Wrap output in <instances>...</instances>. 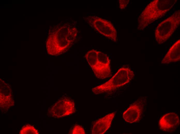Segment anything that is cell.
Here are the masks:
<instances>
[{
  "instance_id": "cell-1",
  "label": "cell",
  "mask_w": 180,
  "mask_h": 134,
  "mask_svg": "<svg viewBox=\"0 0 180 134\" xmlns=\"http://www.w3.org/2000/svg\"><path fill=\"white\" fill-rule=\"evenodd\" d=\"M78 32L75 27L68 23L51 29L46 43L48 54L58 56L68 51L76 40Z\"/></svg>"
},
{
  "instance_id": "cell-2",
  "label": "cell",
  "mask_w": 180,
  "mask_h": 134,
  "mask_svg": "<svg viewBox=\"0 0 180 134\" xmlns=\"http://www.w3.org/2000/svg\"><path fill=\"white\" fill-rule=\"evenodd\" d=\"M177 0H154L146 6L138 19V28L143 30L149 25L163 16Z\"/></svg>"
},
{
  "instance_id": "cell-3",
  "label": "cell",
  "mask_w": 180,
  "mask_h": 134,
  "mask_svg": "<svg viewBox=\"0 0 180 134\" xmlns=\"http://www.w3.org/2000/svg\"><path fill=\"white\" fill-rule=\"evenodd\" d=\"M134 76V72L129 68H121L109 80L93 88L92 91L95 94L114 91L129 83Z\"/></svg>"
},
{
  "instance_id": "cell-4",
  "label": "cell",
  "mask_w": 180,
  "mask_h": 134,
  "mask_svg": "<svg viewBox=\"0 0 180 134\" xmlns=\"http://www.w3.org/2000/svg\"><path fill=\"white\" fill-rule=\"evenodd\" d=\"M180 23V11L178 10L158 25L155 32L157 42L161 44L167 41L179 26Z\"/></svg>"
},
{
  "instance_id": "cell-5",
  "label": "cell",
  "mask_w": 180,
  "mask_h": 134,
  "mask_svg": "<svg viewBox=\"0 0 180 134\" xmlns=\"http://www.w3.org/2000/svg\"><path fill=\"white\" fill-rule=\"evenodd\" d=\"M85 20L91 27L101 34L113 41H116V30L110 21L94 15L88 16Z\"/></svg>"
},
{
  "instance_id": "cell-6",
  "label": "cell",
  "mask_w": 180,
  "mask_h": 134,
  "mask_svg": "<svg viewBox=\"0 0 180 134\" xmlns=\"http://www.w3.org/2000/svg\"><path fill=\"white\" fill-rule=\"evenodd\" d=\"M76 111L73 100L64 96L53 105L49 110V113L52 116L60 118L73 114Z\"/></svg>"
},
{
  "instance_id": "cell-7",
  "label": "cell",
  "mask_w": 180,
  "mask_h": 134,
  "mask_svg": "<svg viewBox=\"0 0 180 134\" xmlns=\"http://www.w3.org/2000/svg\"><path fill=\"white\" fill-rule=\"evenodd\" d=\"M97 60L94 70H93L96 77L103 79L111 77V72L110 60L104 53L98 51Z\"/></svg>"
},
{
  "instance_id": "cell-8",
  "label": "cell",
  "mask_w": 180,
  "mask_h": 134,
  "mask_svg": "<svg viewBox=\"0 0 180 134\" xmlns=\"http://www.w3.org/2000/svg\"><path fill=\"white\" fill-rule=\"evenodd\" d=\"M143 100H137L124 112L123 117L126 122L132 123L140 121L144 106Z\"/></svg>"
},
{
  "instance_id": "cell-9",
  "label": "cell",
  "mask_w": 180,
  "mask_h": 134,
  "mask_svg": "<svg viewBox=\"0 0 180 134\" xmlns=\"http://www.w3.org/2000/svg\"><path fill=\"white\" fill-rule=\"evenodd\" d=\"M179 124L178 116L173 112L168 113L164 115L161 118L159 122L161 130L170 132L174 131Z\"/></svg>"
},
{
  "instance_id": "cell-10",
  "label": "cell",
  "mask_w": 180,
  "mask_h": 134,
  "mask_svg": "<svg viewBox=\"0 0 180 134\" xmlns=\"http://www.w3.org/2000/svg\"><path fill=\"white\" fill-rule=\"evenodd\" d=\"M116 112L109 113L94 121L91 128L92 134H103L110 127L112 122L115 115Z\"/></svg>"
},
{
  "instance_id": "cell-11",
  "label": "cell",
  "mask_w": 180,
  "mask_h": 134,
  "mask_svg": "<svg viewBox=\"0 0 180 134\" xmlns=\"http://www.w3.org/2000/svg\"><path fill=\"white\" fill-rule=\"evenodd\" d=\"M180 60V39L175 42L170 47L161 61L162 64L176 62Z\"/></svg>"
},
{
  "instance_id": "cell-12",
  "label": "cell",
  "mask_w": 180,
  "mask_h": 134,
  "mask_svg": "<svg viewBox=\"0 0 180 134\" xmlns=\"http://www.w3.org/2000/svg\"><path fill=\"white\" fill-rule=\"evenodd\" d=\"M69 133L71 134H85V131L82 127L78 125L75 124L70 129Z\"/></svg>"
},
{
  "instance_id": "cell-13",
  "label": "cell",
  "mask_w": 180,
  "mask_h": 134,
  "mask_svg": "<svg viewBox=\"0 0 180 134\" xmlns=\"http://www.w3.org/2000/svg\"><path fill=\"white\" fill-rule=\"evenodd\" d=\"M129 0H119V8L122 9H125L129 2Z\"/></svg>"
}]
</instances>
